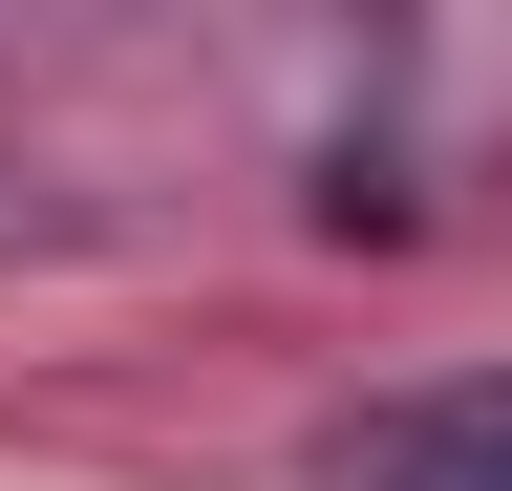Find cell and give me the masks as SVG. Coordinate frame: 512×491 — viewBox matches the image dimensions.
Wrapping results in <instances>:
<instances>
[{
	"label": "cell",
	"instance_id": "cell-1",
	"mask_svg": "<svg viewBox=\"0 0 512 491\" xmlns=\"http://www.w3.org/2000/svg\"><path fill=\"white\" fill-rule=\"evenodd\" d=\"M320 491H512V363H448V385H384L320 427Z\"/></svg>",
	"mask_w": 512,
	"mask_h": 491
}]
</instances>
